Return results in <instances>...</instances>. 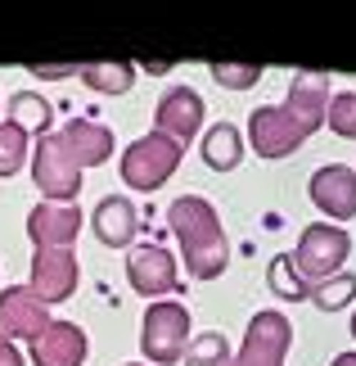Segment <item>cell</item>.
Segmentation results:
<instances>
[{
	"label": "cell",
	"instance_id": "1",
	"mask_svg": "<svg viewBox=\"0 0 356 366\" xmlns=\"http://www.w3.org/2000/svg\"><path fill=\"white\" fill-rule=\"evenodd\" d=\"M167 222H172L180 253H185V267H190L194 280H217L230 262V244H225V231H221V217L203 194H180V199L167 208Z\"/></svg>",
	"mask_w": 356,
	"mask_h": 366
},
{
	"label": "cell",
	"instance_id": "2",
	"mask_svg": "<svg viewBox=\"0 0 356 366\" xmlns=\"http://www.w3.org/2000/svg\"><path fill=\"white\" fill-rule=\"evenodd\" d=\"M180 154H185V145L172 140V136H163V132L140 136L136 145H126V154H122V181L131 190H145V194L158 190L180 167Z\"/></svg>",
	"mask_w": 356,
	"mask_h": 366
},
{
	"label": "cell",
	"instance_id": "3",
	"mask_svg": "<svg viewBox=\"0 0 356 366\" xmlns=\"http://www.w3.org/2000/svg\"><path fill=\"white\" fill-rule=\"evenodd\" d=\"M347 253H352L347 231L334 227V222H316V227H307L302 240H297L293 267H297V276H302L307 285H320V280H330V276L343 272Z\"/></svg>",
	"mask_w": 356,
	"mask_h": 366
},
{
	"label": "cell",
	"instance_id": "4",
	"mask_svg": "<svg viewBox=\"0 0 356 366\" xmlns=\"http://www.w3.org/2000/svg\"><path fill=\"white\" fill-rule=\"evenodd\" d=\"M140 348H145L149 362H180V353L190 348V312L180 303L158 299L145 312V326H140Z\"/></svg>",
	"mask_w": 356,
	"mask_h": 366
},
{
	"label": "cell",
	"instance_id": "5",
	"mask_svg": "<svg viewBox=\"0 0 356 366\" xmlns=\"http://www.w3.org/2000/svg\"><path fill=\"white\" fill-rule=\"evenodd\" d=\"M32 181L46 190L50 204H77L81 190V167L73 163V154L63 149V136H41L36 145V163H32Z\"/></svg>",
	"mask_w": 356,
	"mask_h": 366
},
{
	"label": "cell",
	"instance_id": "6",
	"mask_svg": "<svg viewBox=\"0 0 356 366\" xmlns=\"http://www.w3.org/2000/svg\"><path fill=\"white\" fill-rule=\"evenodd\" d=\"M293 344V326L284 312H253L248 335L239 344L230 366H284V353Z\"/></svg>",
	"mask_w": 356,
	"mask_h": 366
},
{
	"label": "cell",
	"instance_id": "7",
	"mask_svg": "<svg viewBox=\"0 0 356 366\" xmlns=\"http://www.w3.org/2000/svg\"><path fill=\"white\" fill-rule=\"evenodd\" d=\"M248 140H253V154H262V159H289L293 149H302L307 127L284 104H266V109H253Z\"/></svg>",
	"mask_w": 356,
	"mask_h": 366
},
{
	"label": "cell",
	"instance_id": "8",
	"mask_svg": "<svg viewBox=\"0 0 356 366\" xmlns=\"http://www.w3.org/2000/svg\"><path fill=\"white\" fill-rule=\"evenodd\" d=\"M46 326H50V312H46V303H41L27 285L0 290V340H5V344H14V340L32 344Z\"/></svg>",
	"mask_w": 356,
	"mask_h": 366
},
{
	"label": "cell",
	"instance_id": "9",
	"mask_svg": "<svg viewBox=\"0 0 356 366\" xmlns=\"http://www.w3.org/2000/svg\"><path fill=\"white\" fill-rule=\"evenodd\" d=\"M36 294L41 303H63L68 294L77 290V253L73 249H41L32 258V285H27Z\"/></svg>",
	"mask_w": 356,
	"mask_h": 366
},
{
	"label": "cell",
	"instance_id": "10",
	"mask_svg": "<svg viewBox=\"0 0 356 366\" xmlns=\"http://www.w3.org/2000/svg\"><path fill=\"white\" fill-rule=\"evenodd\" d=\"M81 208L77 204H36L27 213V235L36 249H68L81 231Z\"/></svg>",
	"mask_w": 356,
	"mask_h": 366
},
{
	"label": "cell",
	"instance_id": "11",
	"mask_svg": "<svg viewBox=\"0 0 356 366\" xmlns=\"http://www.w3.org/2000/svg\"><path fill=\"white\" fill-rule=\"evenodd\" d=\"M311 204H316L325 217H338V222L356 217V172L343 163L320 167V172L311 177Z\"/></svg>",
	"mask_w": 356,
	"mask_h": 366
},
{
	"label": "cell",
	"instance_id": "12",
	"mask_svg": "<svg viewBox=\"0 0 356 366\" xmlns=\"http://www.w3.org/2000/svg\"><path fill=\"white\" fill-rule=\"evenodd\" d=\"M126 276H131V290L158 299L176 290V258L158 244H140L136 253H126Z\"/></svg>",
	"mask_w": 356,
	"mask_h": 366
},
{
	"label": "cell",
	"instance_id": "13",
	"mask_svg": "<svg viewBox=\"0 0 356 366\" xmlns=\"http://www.w3.org/2000/svg\"><path fill=\"white\" fill-rule=\"evenodd\" d=\"M27 348H32L36 366H81L86 362V335L73 321H50Z\"/></svg>",
	"mask_w": 356,
	"mask_h": 366
},
{
	"label": "cell",
	"instance_id": "14",
	"mask_svg": "<svg viewBox=\"0 0 356 366\" xmlns=\"http://www.w3.org/2000/svg\"><path fill=\"white\" fill-rule=\"evenodd\" d=\"M153 122H158L163 136H172V140L185 145V140L203 127V100H198V91H190V86L167 91L158 100V109H153Z\"/></svg>",
	"mask_w": 356,
	"mask_h": 366
},
{
	"label": "cell",
	"instance_id": "15",
	"mask_svg": "<svg viewBox=\"0 0 356 366\" xmlns=\"http://www.w3.org/2000/svg\"><path fill=\"white\" fill-rule=\"evenodd\" d=\"M289 114L307 127V136L316 132V127L325 122V114H330V73H297L293 81H289Z\"/></svg>",
	"mask_w": 356,
	"mask_h": 366
},
{
	"label": "cell",
	"instance_id": "16",
	"mask_svg": "<svg viewBox=\"0 0 356 366\" xmlns=\"http://www.w3.org/2000/svg\"><path fill=\"white\" fill-rule=\"evenodd\" d=\"M91 227H95V235H99V244L126 249V244L136 240V231H140V213H136L131 199L108 194V199H99V208L91 213Z\"/></svg>",
	"mask_w": 356,
	"mask_h": 366
},
{
	"label": "cell",
	"instance_id": "17",
	"mask_svg": "<svg viewBox=\"0 0 356 366\" xmlns=\"http://www.w3.org/2000/svg\"><path fill=\"white\" fill-rule=\"evenodd\" d=\"M59 136H63V149L73 154L77 167H99V163H108V154H113V132L104 122L73 118Z\"/></svg>",
	"mask_w": 356,
	"mask_h": 366
},
{
	"label": "cell",
	"instance_id": "18",
	"mask_svg": "<svg viewBox=\"0 0 356 366\" xmlns=\"http://www.w3.org/2000/svg\"><path fill=\"white\" fill-rule=\"evenodd\" d=\"M203 163L212 167V172H230V167L244 163V145H239V127L230 122H217L208 127L203 136Z\"/></svg>",
	"mask_w": 356,
	"mask_h": 366
},
{
	"label": "cell",
	"instance_id": "19",
	"mask_svg": "<svg viewBox=\"0 0 356 366\" xmlns=\"http://www.w3.org/2000/svg\"><path fill=\"white\" fill-rule=\"evenodd\" d=\"M81 81L99 95H122V91H131L136 68L131 64H81Z\"/></svg>",
	"mask_w": 356,
	"mask_h": 366
},
{
	"label": "cell",
	"instance_id": "20",
	"mask_svg": "<svg viewBox=\"0 0 356 366\" xmlns=\"http://www.w3.org/2000/svg\"><path fill=\"white\" fill-rule=\"evenodd\" d=\"M50 118H54V109L41 100V95H32V91H19L9 100V122H19L27 136H32V132H46Z\"/></svg>",
	"mask_w": 356,
	"mask_h": 366
},
{
	"label": "cell",
	"instance_id": "21",
	"mask_svg": "<svg viewBox=\"0 0 356 366\" xmlns=\"http://www.w3.org/2000/svg\"><path fill=\"white\" fill-rule=\"evenodd\" d=\"M230 362H235V353H230V344H225L221 330L198 335V340H190V348H185V366H230Z\"/></svg>",
	"mask_w": 356,
	"mask_h": 366
},
{
	"label": "cell",
	"instance_id": "22",
	"mask_svg": "<svg viewBox=\"0 0 356 366\" xmlns=\"http://www.w3.org/2000/svg\"><path fill=\"white\" fill-rule=\"evenodd\" d=\"M356 299V276L352 272H338L330 280H320V285H311V303L320 307V312H338V307H347Z\"/></svg>",
	"mask_w": 356,
	"mask_h": 366
},
{
	"label": "cell",
	"instance_id": "23",
	"mask_svg": "<svg viewBox=\"0 0 356 366\" xmlns=\"http://www.w3.org/2000/svg\"><path fill=\"white\" fill-rule=\"evenodd\" d=\"M266 280H270V290H275L280 299H289V303H297V299H311V285H307L302 276H297V267H293V258H289V253H280V258L270 262Z\"/></svg>",
	"mask_w": 356,
	"mask_h": 366
},
{
	"label": "cell",
	"instance_id": "24",
	"mask_svg": "<svg viewBox=\"0 0 356 366\" xmlns=\"http://www.w3.org/2000/svg\"><path fill=\"white\" fill-rule=\"evenodd\" d=\"M27 159V132L19 122H0V177H14Z\"/></svg>",
	"mask_w": 356,
	"mask_h": 366
},
{
	"label": "cell",
	"instance_id": "25",
	"mask_svg": "<svg viewBox=\"0 0 356 366\" xmlns=\"http://www.w3.org/2000/svg\"><path fill=\"white\" fill-rule=\"evenodd\" d=\"M325 122H330L334 136L343 140H356V91H343L330 100V114H325Z\"/></svg>",
	"mask_w": 356,
	"mask_h": 366
},
{
	"label": "cell",
	"instance_id": "26",
	"mask_svg": "<svg viewBox=\"0 0 356 366\" xmlns=\"http://www.w3.org/2000/svg\"><path fill=\"white\" fill-rule=\"evenodd\" d=\"M212 77H217V86L225 91H248L262 81V68L258 64H212Z\"/></svg>",
	"mask_w": 356,
	"mask_h": 366
},
{
	"label": "cell",
	"instance_id": "27",
	"mask_svg": "<svg viewBox=\"0 0 356 366\" xmlns=\"http://www.w3.org/2000/svg\"><path fill=\"white\" fill-rule=\"evenodd\" d=\"M32 73L46 77V81H59V77H68V73H81V68H73V64H32Z\"/></svg>",
	"mask_w": 356,
	"mask_h": 366
},
{
	"label": "cell",
	"instance_id": "28",
	"mask_svg": "<svg viewBox=\"0 0 356 366\" xmlns=\"http://www.w3.org/2000/svg\"><path fill=\"white\" fill-rule=\"evenodd\" d=\"M0 366H23L19 348H14V344H5V340H0Z\"/></svg>",
	"mask_w": 356,
	"mask_h": 366
},
{
	"label": "cell",
	"instance_id": "29",
	"mask_svg": "<svg viewBox=\"0 0 356 366\" xmlns=\"http://www.w3.org/2000/svg\"><path fill=\"white\" fill-rule=\"evenodd\" d=\"M330 366H356V353H338V357H334Z\"/></svg>",
	"mask_w": 356,
	"mask_h": 366
},
{
	"label": "cell",
	"instance_id": "30",
	"mask_svg": "<svg viewBox=\"0 0 356 366\" xmlns=\"http://www.w3.org/2000/svg\"><path fill=\"white\" fill-rule=\"evenodd\" d=\"M352 335H356V317H352Z\"/></svg>",
	"mask_w": 356,
	"mask_h": 366
}]
</instances>
